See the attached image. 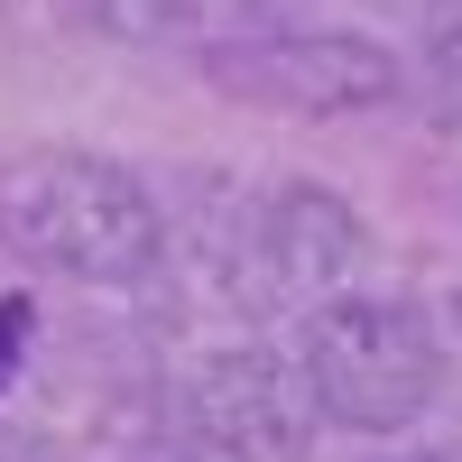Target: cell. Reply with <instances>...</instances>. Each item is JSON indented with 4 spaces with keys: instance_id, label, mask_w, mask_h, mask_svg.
Segmentation results:
<instances>
[{
    "instance_id": "obj_8",
    "label": "cell",
    "mask_w": 462,
    "mask_h": 462,
    "mask_svg": "<svg viewBox=\"0 0 462 462\" xmlns=\"http://www.w3.org/2000/svg\"><path fill=\"white\" fill-rule=\"evenodd\" d=\"M28 333H37V305H28V296H0V389L19 379V361H28Z\"/></svg>"
},
{
    "instance_id": "obj_2",
    "label": "cell",
    "mask_w": 462,
    "mask_h": 462,
    "mask_svg": "<svg viewBox=\"0 0 462 462\" xmlns=\"http://www.w3.org/2000/svg\"><path fill=\"white\" fill-rule=\"evenodd\" d=\"M444 324L407 296H333L296 333V379L324 426L342 435H407L444 398Z\"/></svg>"
},
{
    "instance_id": "obj_10",
    "label": "cell",
    "mask_w": 462,
    "mask_h": 462,
    "mask_svg": "<svg viewBox=\"0 0 462 462\" xmlns=\"http://www.w3.org/2000/svg\"><path fill=\"white\" fill-rule=\"evenodd\" d=\"M185 462H222V453H185Z\"/></svg>"
},
{
    "instance_id": "obj_1",
    "label": "cell",
    "mask_w": 462,
    "mask_h": 462,
    "mask_svg": "<svg viewBox=\"0 0 462 462\" xmlns=\"http://www.w3.org/2000/svg\"><path fill=\"white\" fill-rule=\"evenodd\" d=\"M0 250L74 287H139L167 259V213L148 176L93 148H19L0 158Z\"/></svg>"
},
{
    "instance_id": "obj_4",
    "label": "cell",
    "mask_w": 462,
    "mask_h": 462,
    "mask_svg": "<svg viewBox=\"0 0 462 462\" xmlns=\"http://www.w3.org/2000/svg\"><path fill=\"white\" fill-rule=\"evenodd\" d=\"M361 268H370V222L342 185L287 176L250 204V259H241L250 305H305L315 315V305L352 296Z\"/></svg>"
},
{
    "instance_id": "obj_6",
    "label": "cell",
    "mask_w": 462,
    "mask_h": 462,
    "mask_svg": "<svg viewBox=\"0 0 462 462\" xmlns=\"http://www.w3.org/2000/svg\"><path fill=\"white\" fill-rule=\"evenodd\" d=\"M407 93L435 130L462 139V0H435L426 28H416V65H407Z\"/></svg>"
},
{
    "instance_id": "obj_3",
    "label": "cell",
    "mask_w": 462,
    "mask_h": 462,
    "mask_svg": "<svg viewBox=\"0 0 462 462\" xmlns=\"http://www.w3.org/2000/svg\"><path fill=\"white\" fill-rule=\"evenodd\" d=\"M204 74L231 102L296 111V121H352V111H389L407 93V56L379 47L361 28H268V37H222L204 47Z\"/></svg>"
},
{
    "instance_id": "obj_5",
    "label": "cell",
    "mask_w": 462,
    "mask_h": 462,
    "mask_svg": "<svg viewBox=\"0 0 462 462\" xmlns=\"http://www.w3.org/2000/svg\"><path fill=\"white\" fill-rule=\"evenodd\" d=\"M315 398L287 352L268 342H222L185 370V435L195 453H222V462H305L315 453Z\"/></svg>"
},
{
    "instance_id": "obj_7",
    "label": "cell",
    "mask_w": 462,
    "mask_h": 462,
    "mask_svg": "<svg viewBox=\"0 0 462 462\" xmlns=\"http://www.w3.org/2000/svg\"><path fill=\"white\" fill-rule=\"evenodd\" d=\"M84 10V28L93 37H111V47H185L195 37V19H204V0H74Z\"/></svg>"
},
{
    "instance_id": "obj_9",
    "label": "cell",
    "mask_w": 462,
    "mask_h": 462,
    "mask_svg": "<svg viewBox=\"0 0 462 462\" xmlns=\"http://www.w3.org/2000/svg\"><path fill=\"white\" fill-rule=\"evenodd\" d=\"M407 462H462V453H407Z\"/></svg>"
}]
</instances>
